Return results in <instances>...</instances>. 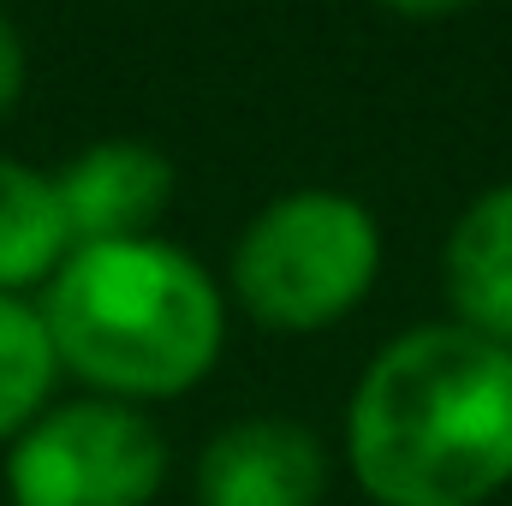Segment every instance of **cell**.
<instances>
[{
    "mask_svg": "<svg viewBox=\"0 0 512 506\" xmlns=\"http://www.w3.org/2000/svg\"><path fill=\"white\" fill-rule=\"evenodd\" d=\"M346 465L376 506H483L512 489V346L423 322L364 364Z\"/></svg>",
    "mask_w": 512,
    "mask_h": 506,
    "instance_id": "6da1fadb",
    "label": "cell"
},
{
    "mask_svg": "<svg viewBox=\"0 0 512 506\" xmlns=\"http://www.w3.org/2000/svg\"><path fill=\"white\" fill-rule=\"evenodd\" d=\"M36 304L60 370L126 405L191 393L227 340V298L215 274L155 233L72 245Z\"/></svg>",
    "mask_w": 512,
    "mask_h": 506,
    "instance_id": "7a4b0ae2",
    "label": "cell"
},
{
    "mask_svg": "<svg viewBox=\"0 0 512 506\" xmlns=\"http://www.w3.org/2000/svg\"><path fill=\"white\" fill-rule=\"evenodd\" d=\"M382 274V227L346 191H286L233 245V298L274 334H316L352 316Z\"/></svg>",
    "mask_w": 512,
    "mask_h": 506,
    "instance_id": "3957f363",
    "label": "cell"
},
{
    "mask_svg": "<svg viewBox=\"0 0 512 506\" xmlns=\"http://www.w3.org/2000/svg\"><path fill=\"white\" fill-rule=\"evenodd\" d=\"M167 483V441L126 399L48 405L6 447L12 506H149Z\"/></svg>",
    "mask_w": 512,
    "mask_h": 506,
    "instance_id": "277c9868",
    "label": "cell"
},
{
    "mask_svg": "<svg viewBox=\"0 0 512 506\" xmlns=\"http://www.w3.org/2000/svg\"><path fill=\"white\" fill-rule=\"evenodd\" d=\"M322 495L328 453L292 417H239L197 459V506H316Z\"/></svg>",
    "mask_w": 512,
    "mask_h": 506,
    "instance_id": "5b68a950",
    "label": "cell"
},
{
    "mask_svg": "<svg viewBox=\"0 0 512 506\" xmlns=\"http://www.w3.org/2000/svg\"><path fill=\"white\" fill-rule=\"evenodd\" d=\"M54 191H60L72 245H114V239L155 233V221L167 215V203L179 191V173L155 143L102 137L54 173Z\"/></svg>",
    "mask_w": 512,
    "mask_h": 506,
    "instance_id": "8992f818",
    "label": "cell"
},
{
    "mask_svg": "<svg viewBox=\"0 0 512 506\" xmlns=\"http://www.w3.org/2000/svg\"><path fill=\"white\" fill-rule=\"evenodd\" d=\"M447 298L453 322L512 346V185L483 191L447 233Z\"/></svg>",
    "mask_w": 512,
    "mask_h": 506,
    "instance_id": "52a82bcc",
    "label": "cell"
},
{
    "mask_svg": "<svg viewBox=\"0 0 512 506\" xmlns=\"http://www.w3.org/2000/svg\"><path fill=\"white\" fill-rule=\"evenodd\" d=\"M66 251H72V233L60 215L54 173L0 155V292L24 298L30 286H48Z\"/></svg>",
    "mask_w": 512,
    "mask_h": 506,
    "instance_id": "ba28073f",
    "label": "cell"
},
{
    "mask_svg": "<svg viewBox=\"0 0 512 506\" xmlns=\"http://www.w3.org/2000/svg\"><path fill=\"white\" fill-rule=\"evenodd\" d=\"M60 376L66 370H60L54 334L42 322V304L0 292V447H12L54 405Z\"/></svg>",
    "mask_w": 512,
    "mask_h": 506,
    "instance_id": "9c48e42d",
    "label": "cell"
},
{
    "mask_svg": "<svg viewBox=\"0 0 512 506\" xmlns=\"http://www.w3.org/2000/svg\"><path fill=\"white\" fill-rule=\"evenodd\" d=\"M24 78H30L24 36H18V24L0 12V114H12V108H18V96H24Z\"/></svg>",
    "mask_w": 512,
    "mask_h": 506,
    "instance_id": "30bf717a",
    "label": "cell"
},
{
    "mask_svg": "<svg viewBox=\"0 0 512 506\" xmlns=\"http://www.w3.org/2000/svg\"><path fill=\"white\" fill-rule=\"evenodd\" d=\"M382 6L399 18H447V12H465L471 0H382Z\"/></svg>",
    "mask_w": 512,
    "mask_h": 506,
    "instance_id": "8fae6325",
    "label": "cell"
}]
</instances>
